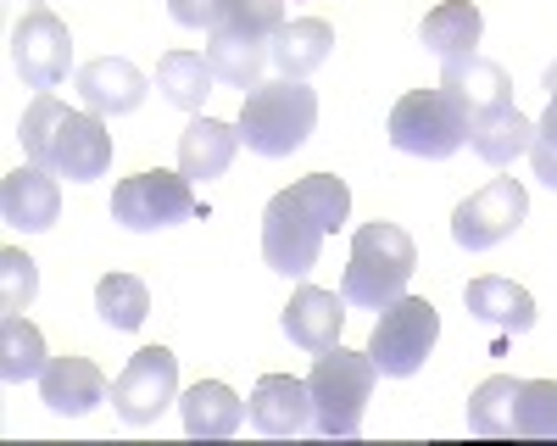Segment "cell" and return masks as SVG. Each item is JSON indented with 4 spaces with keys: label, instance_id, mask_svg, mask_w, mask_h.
<instances>
[{
    "label": "cell",
    "instance_id": "603a6c76",
    "mask_svg": "<svg viewBox=\"0 0 557 446\" xmlns=\"http://www.w3.org/2000/svg\"><path fill=\"white\" fill-rule=\"evenodd\" d=\"M418 34H424V51H435L441 62H457V57H474V45L485 34V17H480L474 0H441Z\"/></svg>",
    "mask_w": 557,
    "mask_h": 446
},
{
    "label": "cell",
    "instance_id": "4316f807",
    "mask_svg": "<svg viewBox=\"0 0 557 446\" xmlns=\"http://www.w3.org/2000/svg\"><path fill=\"white\" fill-rule=\"evenodd\" d=\"M519 391L524 380L513 374H491L469 396V430L474 435H519Z\"/></svg>",
    "mask_w": 557,
    "mask_h": 446
},
{
    "label": "cell",
    "instance_id": "3957f363",
    "mask_svg": "<svg viewBox=\"0 0 557 446\" xmlns=\"http://www.w3.org/2000/svg\"><path fill=\"white\" fill-rule=\"evenodd\" d=\"M374 357L368 351H351V346H330L318 351V363L307 374V391H312V430L330 435V441H351L362 430V413H368V396H374Z\"/></svg>",
    "mask_w": 557,
    "mask_h": 446
},
{
    "label": "cell",
    "instance_id": "ba28073f",
    "mask_svg": "<svg viewBox=\"0 0 557 446\" xmlns=\"http://www.w3.org/2000/svg\"><path fill=\"white\" fill-rule=\"evenodd\" d=\"M168 401H178V357L168 346H139L128 369L112 380V408L123 424H157Z\"/></svg>",
    "mask_w": 557,
    "mask_h": 446
},
{
    "label": "cell",
    "instance_id": "7402d4cb",
    "mask_svg": "<svg viewBox=\"0 0 557 446\" xmlns=\"http://www.w3.org/2000/svg\"><path fill=\"white\" fill-rule=\"evenodd\" d=\"M462 307L474 312L480 324L491 330H513L524 335L535 324V296L513 280H502V274H485V280H469V290H462Z\"/></svg>",
    "mask_w": 557,
    "mask_h": 446
},
{
    "label": "cell",
    "instance_id": "d4e9b609",
    "mask_svg": "<svg viewBox=\"0 0 557 446\" xmlns=\"http://www.w3.org/2000/svg\"><path fill=\"white\" fill-rule=\"evenodd\" d=\"M51 351H45V335L23 319V312H0V380L7 385H23V380H39Z\"/></svg>",
    "mask_w": 557,
    "mask_h": 446
},
{
    "label": "cell",
    "instance_id": "ac0fdd59",
    "mask_svg": "<svg viewBox=\"0 0 557 446\" xmlns=\"http://www.w3.org/2000/svg\"><path fill=\"white\" fill-rule=\"evenodd\" d=\"M178 413H184V435H196V441H223V435H235L240 419L251 413L246 401L228 391L223 380H196L190 391L178 396Z\"/></svg>",
    "mask_w": 557,
    "mask_h": 446
},
{
    "label": "cell",
    "instance_id": "277c9868",
    "mask_svg": "<svg viewBox=\"0 0 557 446\" xmlns=\"http://www.w3.org/2000/svg\"><path fill=\"white\" fill-rule=\"evenodd\" d=\"M391 146L424 162H446L457 146H469V112L451 89H412L391 107Z\"/></svg>",
    "mask_w": 557,
    "mask_h": 446
},
{
    "label": "cell",
    "instance_id": "d6a6232c",
    "mask_svg": "<svg viewBox=\"0 0 557 446\" xmlns=\"http://www.w3.org/2000/svg\"><path fill=\"white\" fill-rule=\"evenodd\" d=\"M530 162H535V178H541V185L557 190V117H541V123H535Z\"/></svg>",
    "mask_w": 557,
    "mask_h": 446
},
{
    "label": "cell",
    "instance_id": "83f0119b",
    "mask_svg": "<svg viewBox=\"0 0 557 446\" xmlns=\"http://www.w3.org/2000/svg\"><path fill=\"white\" fill-rule=\"evenodd\" d=\"M96 312H101L112 330H139V324H146V312H151L146 280H134V274H107V280L96 285Z\"/></svg>",
    "mask_w": 557,
    "mask_h": 446
},
{
    "label": "cell",
    "instance_id": "7a4b0ae2",
    "mask_svg": "<svg viewBox=\"0 0 557 446\" xmlns=\"http://www.w3.org/2000/svg\"><path fill=\"white\" fill-rule=\"evenodd\" d=\"M240 146L257 157H290L307 146V134L318 128V89H307L301 78H273L246 89L240 107Z\"/></svg>",
    "mask_w": 557,
    "mask_h": 446
},
{
    "label": "cell",
    "instance_id": "9c48e42d",
    "mask_svg": "<svg viewBox=\"0 0 557 446\" xmlns=\"http://www.w3.org/2000/svg\"><path fill=\"white\" fill-rule=\"evenodd\" d=\"M524 212H530V196H524L519 178H491L485 190H474L469 201L451 212V240L462 251H485V246L513 235L524 223Z\"/></svg>",
    "mask_w": 557,
    "mask_h": 446
},
{
    "label": "cell",
    "instance_id": "e0dca14e",
    "mask_svg": "<svg viewBox=\"0 0 557 446\" xmlns=\"http://www.w3.org/2000/svg\"><path fill=\"white\" fill-rule=\"evenodd\" d=\"M235 151H240V128H228V123H218V117H190V128L178 134V173L190 178H218V173H228V162H235Z\"/></svg>",
    "mask_w": 557,
    "mask_h": 446
},
{
    "label": "cell",
    "instance_id": "836d02e7",
    "mask_svg": "<svg viewBox=\"0 0 557 446\" xmlns=\"http://www.w3.org/2000/svg\"><path fill=\"white\" fill-rule=\"evenodd\" d=\"M168 12H173V23H184V28H218V17H223V0H168Z\"/></svg>",
    "mask_w": 557,
    "mask_h": 446
},
{
    "label": "cell",
    "instance_id": "44dd1931",
    "mask_svg": "<svg viewBox=\"0 0 557 446\" xmlns=\"http://www.w3.org/2000/svg\"><path fill=\"white\" fill-rule=\"evenodd\" d=\"M469 146H474L480 162L507 168L513 157H530V146H535V123H530L513 101H507V107H491V112L469 117Z\"/></svg>",
    "mask_w": 557,
    "mask_h": 446
},
{
    "label": "cell",
    "instance_id": "30bf717a",
    "mask_svg": "<svg viewBox=\"0 0 557 446\" xmlns=\"http://www.w3.org/2000/svg\"><path fill=\"white\" fill-rule=\"evenodd\" d=\"M12 67L23 73L28 89H57L73 73V34L57 12L34 7L17 28H12Z\"/></svg>",
    "mask_w": 557,
    "mask_h": 446
},
{
    "label": "cell",
    "instance_id": "5bb4252c",
    "mask_svg": "<svg viewBox=\"0 0 557 446\" xmlns=\"http://www.w3.org/2000/svg\"><path fill=\"white\" fill-rule=\"evenodd\" d=\"M246 408H251V424H257L262 435H273V441L312 430V391H307V380H296V374H262Z\"/></svg>",
    "mask_w": 557,
    "mask_h": 446
},
{
    "label": "cell",
    "instance_id": "52a82bcc",
    "mask_svg": "<svg viewBox=\"0 0 557 446\" xmlns=\"http://www.w3.org/2000/svg\"><path fill=\"white\" fill-rule=\"evenodd\" d=\"M190 212H196V190H190L184 173H162V168L134 173L112 190V218L123 223V230H139V235L173 230V223H184Z\"/></svg>",
    "mask_w": 557,
    "mask_h": 446
},
{
    "label": "cell",
    "instance_id": "484cf974",
    "mask_svg": "<svg viewBox=\"0 0 557 446\" xmlns=\"http://www.w3.org/2000/svg\"><path fill=\"white\" fill-rule=\"evenodd\" d=\"M212 84H218V73H212V62L201 51H168L157 62V89L178 112H201V101L212 96Z\"/></svg>",
    "mask_w": 557,
    "mask_h": 446
},
{
    "label": "cell",
    "instance_id": "d6986e66",
    "mask_svg": "<svg viewBox=\"0 0 557 446\" xmlns=\"http://www.w3.org/2000/svg\"><path fill=\"white\" fill-rule=\"evenodd\" d=\"M441 89H451L469 117H480V112H491V107H507V101H513V78H507V67H502V62H485L480 51L446 62V67H441Z\"/></svg>",
    "mask_w": 557,
    "mask_h": 446
},
{
    "label": "cell",
    "instance_id": "e575fe53",
    "mask_svg": "<svg viewBox=\"0 0 557 446\" xmlns=\"http://www.w3.org/2000/svg\"><path fill=\"white\" fill-rule=\"evenodd\" d=\"M546 89H552V96H557V62L546 67Z\"/></svg>",
    "mask_w": 557,
    "mask_h": 446
},
{
    "label": "cell",
    "instance_id": "f546056e",
    "mask_svg": "<svg viewBox=\"0 0 557 446\" xmlns=\"http://www.w3.org/2000/svg\"><path fill=\"white\" fill-rule=\"evenodd\" d=\"M296 190L323 218V230H341V223L351 218V190H346V178H335V173H307Z\"/></svg>",
    "mask_w": 557,
    "mask_h": 446
},
{
    "label": "cell",
    "instance_id": "4fadbf2b",
    "mask_svg": "<svg viewBox=\"0 0 557 446\" xmlns=\"http://www.w3.org/2000/svg\"><path fill=\"white\" fill-rule=\"evenodd\" d=\"M39 396H45V408L51 413H62V419H78V413H96L101 401L112 396V385H107V374L89 363V357H51L45 363V374H39Z\"/></svg>",
    "mask_w": 557,
    "mask_h": 446
},
{
    "label": "cell",
    "instance_id": "cb8c5ba5",
    "mask_svg": "<svg viewBox=\"0 0 557 446\" xmlns=\"http://www.w3.org/2000/svg\"><path fill=\"white\" fill-rule=\"evenodd\" d=\"M207 62H212L218 84H228V89H257V84H262V67H268V39L212 28V39H207Z\"/></svg>",
    "mask_w": 557,
    "mask_h": 446
},
{
    "label": "cell",
    "instance_id": "f1b7e54d",
    "mask_svg": "<svg viewBox=\"0 0 557 446\" xmlns=\"http://www.w3.org/2000/svg\"><path fill=\"white\" fill-rule=\"evenodd\" d=\"M218 28L251 34V39H273L278 28H285V0H223Z\"/></svg>",
    "mask_w": 557,
    "mask_h": 446
},
{
    "label": "cell",
    "instance_id": "8992f818",
    "mask_svg": "<svg viewBox=\"0 0 557 446\" xmlns=\"http://www.w3.org/2000/svg\"><path fill=\"white\" fill-rule=\"evenodd\" d=\"M323 218L301 201V190H278L262 212V262L273 268V274L285 280H307L312 262H318V246H323Z\"/></svg>",
    "mask_w": 557,
    "mask_h": 446
},
{
    "label": "cell",
    "instance_id": "1f68e13d",
    "mask_svg": "<svg viewBox=\"0 0 557 446\" xmlns=\"http://www.w3.org/2000/svg\"><path fill=\"white\" fill-rule=\"evenodd\" d=\"M519 435H557V380H524Z\"/></svg>",
    "mask_w": 557,
    "mask_h": 446
},
{
    "label": "cell",
    "instance_id": "2e32d148",
    "mask_svg": "<svg viewBox=\"0 0 557 446\" xmlns=\"http://www.w3.org/2000/svg\"><path fill=\"white\" fill-rule=\"evenodd\" d=\"M285 335L301 346V351H330V346H341V324H346V296H335V290H318V285H301L296 296H290V307H285Z\"/></svg>",
    "mask_w": 557,
    "mask_h": 446
},
{
    "label": "cell",
    "instance_id": "8fae6325",
    "mask_svg": "<svg viewBox=\"0 0 557 446\" xmlns=\"http://www.w3.org/2000/svg\"><path fill=\"white\" fill-rule=\"evenodd\" d=\"M112 168V134H107V117L96 112H73L62 117L57 128V146H51V173L67 178V185H89Z\"/></svg>",
    "mask_w": 557,
    "mask_h": 446
},
{
    "label": "cell",
    "instance_id": "6da1fadb",
    "mask_svg": "<svg viewBox=\"0 0 557 446\" xmlns=\"http://www.w3.org/2000/svg\"><path fill=\"white\" fill-rule=\"evenodd\" d=\"M418 268V246L412 235L401 230V223H362V230L351 235V262H346V280H341V296L351 307H368L380 312L391 307L396 296H407V280Z\"/></svg>",
    "mask_w": 557,
    "mask_h": 446
},
{
    "label": "cell",
    "instance_id": "4dcf8cb0",
    "mask_svg": "<svg viewBox=\"0 0 557 446\" xmlns=\"http://www.w3.org/2000/svg\"><path fill=\"white\" fill-rule=\"evenodd\" d=\"M34 290H39L34 257L17 251V246H7V251H0V312H23L34 301Z\"/></svg>",
    "mask_w": 557,
    "mask_h": 446
},
{
    "label": "cell",
    "instance_id": "ffe728a7",
    "mask_svg": "<svg viewBox=\"0 0 557 446\" xmlns=\"http://www.w3.org/2000/svg\"><path fill=\"white\" fill-rule=\"evenodd\" d=\"M330 51H335V28L323 17H296V23H285L268 39V62L278 67V78L318 73L323 62H330Z\"/></svg>",
    "mask_w": 557,
    "mask_h": 446
},
{
    "label": "cell",
    "instance_id": "5b68a950",
    "mask_svg": "<svg viewBox=\"0 0 557 446\" xmlns=\"http://www.w3.org/2000/svg\"><path fill=\"white\" fill-rule=\"evenodd\" d=\"M441 340V312L424 296H396L391 307H380V324L368 335V357L385 380H407L424 369V357Z\"/></svg>",
    "mask_w": 557,
    "mask_h": 446
},
{
    "label": "cell",
    "instance_id": "7c38bea8",
    "mask_svg": "<svg viewBox=\"0 0 557 446\" xmlns=\"http://www.w3.org/2000/svg\"><path fill=\"white\" fill-rule=\"evenodd\" d=\"M73 89H78L84 112H96V117H123V112H134L139 101H146L151 78L139 73L134 62H123V57H96V62H84V67L73 73Z\"/></svg>",
    "mask_w": 557,
    "mask_h": 446
},
{
    "label": "cell",
    "instance_id": "9a60e30c",
    "mask_svg": "<svg viewBox=\"0 0 557 446\" xmlns=\"http://www.w3.org/2000/svg\"><path fill=\"white\" fill-rule=\"evenodd\" d=\"M62 212V185H57V173H45V168H17L7 173V185H0V218L12 223V230L23 235H39V230H51Z\"/></svg>",
    "mask_w": 557,
    "mask_h": 446
}]
</instances>
